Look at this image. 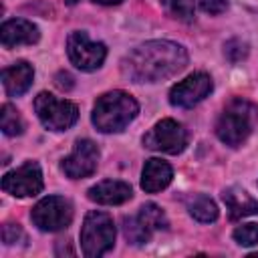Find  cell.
<instances>
[{
    "label": "cell",
    "mask_w": 258,
    "mask_h": 258,
    "mask_svg": "<svg viewBox=\"0 0 258 258\" xmlns=\"http://www.w3.org/2000/svg\"><path fill=\"white\" fill-rule=\"evenodd\" d=\"M256 119H258V109L254 103L246 99H232L218 117L216 135L222 143L230 147H238L250 137Z\"/></svg>",
    "instance_id": "obj_3"
},
{
    "label": "cell",
    "mask_w": 258,
    "mask_h": 258,
    "mask_svg": "<svg viewBox=\"0 0 258 258\" xmlns=\"http://www.w3.org/2000/svg\"><path fill=\"white\" fill-rule=\"evenodd\" d=\"M234 240L240 246H254L258 244V224H242L234 230Z\"/></svg>",
    "instance_id": "obj_23"
},
{
    "label": "cell",
    "mask_w": 258,
    "mask_h": 258,
    "mask_svg": "<svg viewBox=\"0 0 258 258\" xmlns=\"http://www.w3.org/2000/svg\"><path fill=\"white\" fill-rule=\"evenodd\" d=\"M67 54L71 58V62L79 69V71H95L103 64L105 56H107V46L103 42H95L89 38L87 32L83 30H75L69 34L67 40Z\"/></svg>",
    "instance_id": "obj_8"
},
{
    "label": "cell",
    "mask_w": 258,
    "mask_h": 258,
    "mask_svg": "<svg viewBox=\"0 0 258 258\" xmlns=\"http://www.w3.org/2000/svg\"><path fill=\"white\" fill-rule=\"evenodd\" d=\"M34 79V69L26 60H18L16 64L2 71V85L8 97H20L24 95Z\"/></svg>",
    "instance_id": "obj_14"
},
{
    "label": "cell",
    "mask_w": 258,
    "mask_h": 258,
    "mask_svg": "<svg viewBox=\"0 0 258 258\" xmlns=\"http://www.w3.org/2000/svg\"><path fill=\"white\" fill-rule=\"evenodd\" d=\"M115 224L105 212H89L81 226V250L87 258H99L115 244Z\"/></svg>",
    "instance_id": "obj_4"
},
{
    "label": "cell",
    "mask_w": 258,
    "mask_h": 258,
    "mask_svg": "<svg viewBox=\"0 0 258 258\" xmlns=\"http://www.w3.org/2000/svg\"><path fill=\"white\" fill-rule=\"evenodd\" d=\"M171 177H173L171 165L167 161H163V159L151 157L143 165V171H141V187L147 194H155V191H161L163 187H167L169 181H171Z\"/></svg>",
    "instance_id": "obj_15"
},
{
    "label": "cell",
    "mask_w": 258,
    "mask_h": 258,
    "mask_svg": "<svg viewBox=\"0 0 258 258\" xmlns=\"http://www.w3.org/2000/svg\"><path fill=\"white\" fill-rule=\"evenodd\" d=\"M77 2H79V0H67V4H71V6H73V4H77Z\"/></svg>",
    "instance_id": "obj_28"
},
{
    "label": "cell",
    "mask_w": 258,
    "mask_h": 258,
    "mask_svg": "<svg viewBox=\"0 0 258 258\" xmlns=\"http://www.w3.org/2000/svg\"><path fill=\"white\" fill-rule=\"evenodd\" d=\"M187 210H189V216L196 218L202 224H210V222L218 220V206H216V202L212 198L204 196V194L194 196L189 200V204H187Z\"/></svg>",
    "instance_id": "obj_17"
},
{
    "label": "cell",
    "mask_w": 258,
    "mask_h": 258,
    "mask_svg": "<svg viewBox=\"0 0 258 258\" xmlns=\"http://www.w3.org/2000/svg\"><path fill=\"white\" fill-rule=\"evenodd\" d=\"M38 38H40L38 28L24 18L6 20L0 26V42L4 48H14L20 44H34Z\"/></svg>",
    "instance_id": "obj_12"
},
{
    "label": "cell",
    "mask_w": 258,
    "mask_h": 258,
    "mask_svg": "<svg viewBox=\"0 0 258 258\" xmlns=\"http://www.w3.org/2000/svg\"><path fill=\"white\" fill-rule=\"evenodd\" d=\"M123 234H125L127 242H131V244H147L151 238V230L137 216L123 218Z\"/></svg>",
    "instance_id": "obj_20"
},
{
    "label": "cell",
    "mask_w": 258,
    "mask_h": 258,
    "mask_svg": "<svg viewBox=\"0 0 258 258\" xmlns=\"http://www.w3.org/2000/svg\"><path fill=\"white\" fill-rule=\"evenodd\" d=\"M212 79L208 73H194L189 77H185L183 81H179L177 85L171 87L169 91V103L173 107H181V109H189L194 105H198L200 101H204L210 93H212Z\"/></svg>",
    "instance_id": "obj_11"
},
{
    "label": "cell",
    "mask_w": 258,
    "mask_h": 258,
    "mask_svg": "<svg viewBox=\"0 0 258 258\" xmlns=\"http://www.w3.org/2000/svg\"><path fill=\"white\" fill-rule=\"evenodd\" d=\"M34 111L40 123L50 131H67L79 119V107L71 101H60L54 95L42 91L34 99Z\"/></svg>",
    "instance_id": "obj_5"
},
{
    "label": "cell",
    "mask_w": 258,
    "mask_h": 258,
    "mask_svg": "<svg viewBox=\"0 0 258 258\" xmlns=\"http://www.w3.org/2000/svg\"><path fill=\"white\" fill-rule=\"evenodd\" d=\"M196 4L206 14H222L228 8V0H196Z\"/></svg>",
    "instance_id": "obj_25"
},
{
    "label": "cell",
    "mask_w": 258,
    "mask_h": 258,
    "mask_svg": "<svg viewBox=\"0 0 258 258\" xmlns=\"http://www.w3.org/2000/svg\"><path fill=\"white\" fill-rule=\"evenodd\" d=\"M165 12L181 22H194L196 14H194V4L191 0H161Z\"/></svg>",
    "instance_id": "obj_21"
},
{
    "label": "cell",
    "mask_w": 258,
    "mask_h": 258,
    "mask_svg": "<svg viewBox=\"0 0 258 258\" xmlns=\"http://www.w3.org/2000/svg\"><path fill=\"white\" fill-rule=\"evenodd\" d=\"M224 54L230 62H240L248 56V42L242 40V38H230L226 44H224Z\"/></svg>",
    "instance_id": "obj_22"
},
{
    "label": "cell",
    "mask_w": 258,
    "mask_h": 258,
    "mask_svg": "<svg viewBox=\"0 0 258 258\" xmlns=\"http://www.w3.org/2000/svg\"><path fill=\"white\" fill-rule=\"evenodd\" d=\"M222 200H224L226 210H228V216H230L232 220H240V218L258 214V202H256L246 189L228 187V189H224Z\"/></svg>",
    "instance_id": "obj_16"
},
{
    "label": "cell",
    "mask_w": 258,
    "mask_h": 258,
    "mask_svg": "<svg viewBox=\"0 0 258 258\" xmlns=\"http://www.w3.org/2000/svg\"><path fill=\"white\" fill-rule=\"evenodd\" d=\"M87 196L91 202L101 204V206H119V204H125L127 200H131L133 189L125 181L105 179V181H99L97 185L89 187Z\"/></svg>",
    "instance_id": "obj_13"
},
{
    "label": "cell",
    "mask_w": 258,
    "mask_h": 258,
    "mask_svg": "<svg viewBox=\"0 0 258 258\" xmlns=\"http://www.w3.org/2000/svg\"><path fill=\"white\" fill-rule=\"evenodd\" d=\"M24 240H26V234L22 232V228L18 224L8 222V224L2 226V242L6 246H12V244H18V242H24Z\"/></svg>",
    "instance_id": "obj_24"
},
{
    "label": "cell",
    "mask_w": 258,
    "mask_h": 258,
    "mask_svg": "<svg viewBox=\"0 0 258 258\" xmlns=\"http://www.w3.org/2000/svg\"><path fill=\"white\" fill-rule=\"evenodd\" d=\"M97 4H105V6H113V4H121L123 0H93Z\"/></svg>",
    "instance_id": "obj_27"
},
{
    "label": "cell",
    "mask_w": 258,
    "mask_h": 258,
    "mask_svg": "<svg viewBox=\"0 0 258 258\" xmlns=\"http://www.w3.org/2000/svg\"><path fill=\"white\" fill-rule=\"evenodd\" d=\"M30 218L38 230L58 232V230H64L73 222V206L67 198L46 196L32 208Z\"/></svg>",
    "instance_id": "obj_6"
},
{
    "label": "cell",
    "mask_w": 258,
    "mask_h": 258,
    "mask_svg": "<svg viewBox=\"0 0 258 258\" xmlns=\"http://www.w3.org/2000/svg\"><path fill=\"white\" fill-rule=\"evenodd\" d=\"M143 145L153 151L177 155L187 145V131L173 119H161L143 135Z\"/></svg>",
    "instance_id": "obj_7"
},
{
    "label": "cell",
    "mask_w": 258,
    "mask_h": 258,
    "mask_svg": "<svg viewBox=\"0 0 258 258\" xmlns=\"http://www.w3.org/2000/svg\"><path fill=\"white\" fill-rule=\"evenodd\" d=\"M99 155L101 153H99V147H97L95 141H91V139H79L75 143L73 153L62 159L60 169L71 179L89 177V175L95 173V169L99 165Z\"/></svg>",
    "instance_id": "obj_10"
},
{
    "label": "cell",
    "mask_w": 258,
    "mask_h": 258,
    "mask_svg": "<svg viewBox=\"0 0 258 258\" xmlns=\"http://www.w3.org/2000/svg\"><path fill=\"white\" fill-rule=\"evenodd\" d=\"M187 64V50L171 40H149L121 60V73L133 83H157L177 75Z\"/></svg>",
    "instance_id": "obj_1"
},
{
    "label": "cell",
    "mask_w": 258,
    "mask_h": 258,
    "mask_svg": "<svg viewBox=\"0 0 258 258\" xmlns=\"http://www.w3.org/2000/svg\"><path fill=\"white\" fill-rule=\"evenodd\" d=\"M73 81H75V79H73L67 71H58V73L54 75V85H56L58 89H62V91H71V89L75 87Z\"/></svg>",
    "instance_id": "obj_26"
},
{
    "label": "cell",
    "mask_w": 258,
    "mask_h": 258,
    "mask_svg": "<svg viewBox=\"0 0 258 258\" xmlns=\"http://www.w3.org/2000/svg\"><path fill=\"white\" fill-rule=\"evenodd\" d=\"M2 189L16 198H30L42 191V171L36 161H26L2 177Z\"/></svg>",
    "instance_id": "obj_9"
},
{
    "label": "cell",
    "mask_w": 258,
    "mask_h": 258,
    "mask_svg": "<svg viewBox=\"0 0 258 258\" xmlns=\"http://www.w3.org/2000/svg\"><path fill=\"white\" fill-rule=\"evenodd\" d=\"M137 218H139L151 232H153V230H167V226H169L165 212H163L157 204H153V202L143 204L141 210H139V214H137Z\"/></svg>",
    "instance_id": "obj_18"
},
{
    "label": "cell",
    "mask_w": 258,
    "mask_h": 258,
    "mask_svg": "<svg viewBox=\"0 0 258 258\" xmlns=\"http://www.w3.org/2000/svg\"><path fill=\"white\" fill-rule=\"evenodd\" d=\"M0 129L8 137H16L24 131V121H22L20 113L8 103L2 105V109H0Z\"/></svg>",
    "instance_id": "obj_19"
},
{
    "label": "cell",
    "mask_w": 258,
    "mask_h": 258,
    "mask_svg": "<svg viewBox=\"0 0 258 258\" xmlns=\"http://www.w3.org/2000/svg\"><path fill=\"white\" fill-rule=\"evenodd\" d=\"M137 113L139 105L129 93L109 91L97 99L91 121L101 133H119L137 117Z\"/></svg>",
    "instance_id": "obj_2"
}]
</instances>
